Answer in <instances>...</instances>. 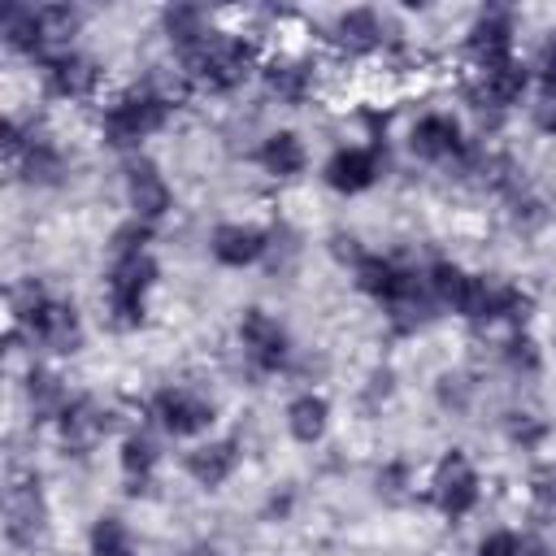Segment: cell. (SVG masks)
Masks as SVG:
<instances>
[{"instance_id": "7402d4cb", "label": "cell", "mask_w": 556, "mask_h": 556, "mask_svg": "<svg viewBox=\"0 0 556 556\" xmlns=\"http://www.w3.org/2000/svg\"><path fill=\"white\" fill-rule=\"evenodd\" d=\"M152 465H156V443H152V439H143V434H130V439L122 443V469H126V478H130V491H135V495H139V482H148Z\"/></svg>"}, {"instance_id": "d6a6232c", "label": "cell", "mask_w": 556, "mask_h": 556, "mask_svg": "<svg viewBox=\"0 0 556 556\" xmlns=\"http://www.w3.org/2000/svg\"><path fill=\"white\" fill-rule=\"evenodd\" d=\"M191 556H213V552H191Z\"/></svg>"}, {"instance_id": "83f0119b", "label": "cell", "mask_w": 556, "mask_h": 556, "mask_svg": "<svg viewBox=\"0 0 556 556\" xmlns=\"http://www.w3.org/2000/svg\"><path fill=\"white\" fill-rule=\"evenodd\" d=\"M534 486V513L539 517H556V469H539L534 478H530Z\"/></svg>"}, {"instance_id": "8fae6325", "label": "cell", "mask_w": 556, "mask_h": 556, "mask_svg": "<svg viewBox=\"0 0 556 556\" xmlns=\"http://www.w3.org/2000/svg\"><path fill=\"white\" fill-rule=\"evenodd\" d=\"M374 178H378V156L369 148H343V152H334L326 161V182L334 191L352 195V191H365Z\"/></svg>"}, {"instance_id": "277c9868", "label": "cell", "mask_w": 556, "mask_h": 556, "mask_svg": "<svg viewBox=\"0 0 556 556\" xmlns=\"http://www.w3.org/2000/svg\"><path fill=\"white\" fill-rule=\"evenodd\" d=\"M434 500H439V508L447 517H465L478 504V473L460 452L443 456V465L434 473Z\"/></svg>"}, {"instance_id": "4dcf8cb0", "label": "cell", "mask_w": 556, "mask_h": 556, "mask_svg": "<svg viewBox=\"0 0 556 556\" xmlns=\"http://www.w3.org/2000/svg\"><path fill=\"white\" fill-rule=\"evenodd\" d=\"M543 100L547 104L556 100V48H547V56H543Z\"/></svg>"}, {"instance_id": "5bb4252c", "label": "cell", "mask_w": 556, "mask_h": 556, "mask_svg": "<svg viewBox=\"0 0 556 556\" xmlns=\"http://www.w3.org/2000/svg\"><path fill=\"white\" fill-rule=\"evenodd\" d=\"M109 426H113V417H109L96 400H74V404H65V413H61V434H65L70 447H91Z\"/></svg>"}, {"instance_id": "30bf717a", "label": "cell", "mask_w": 556, "mask_h": 556, "mask_svg": "<svg viewBox=\"0 0 556 556\" xmlns=\"http://www.w3.org/2000/svg\"><path fill=\"white\" fill-rule=\"evenodd\" d=\"M26 330H30L43 348H52V352H74L78 339H83L74 308H70V304H56V300H48V304L35 313V321H30Z\"/></svg>"}, {"instance_id": "484cf974", "label": "cell", "mask_w": 556, "mask_h": 556, "mask_svg": "<svg viewBox=\"0 0 556 556\" xmlns=\"http://www.w3.org/2000/svg\"><path fill=\"white\" fill-rule=\"evenodd\" d=\"M91 552L96 556H130V530L117 517H100L91 530Z\"/></svg>"}, {"instance_id": "8992f818", "label": "cell", "mask_w": 556, "mask_h": 556, "mask_svg": "<svg viewBox=\"0 0 556 556\" xmlns=\"http://www.w3.org/2000/svg\"><path fill=\"white\" fill-rule=\"evenodd\" d=\"M152 408H156V417H161V426L169 434H200L213 421V404L200 400L195 391H182V387H165L152 400Z\"/></svg>"}, {"instance_id": "ba28073f", "label": "cell", "mask_w": 556, "mask_h": 556, "mask_svg": "<svg viewBox=\"0 0 556 556\" xmlns=\"http://www.w3.org/2000/svg\"><path fill=\"white\" fill-rule=\"evenodd\" d=\"M4 517H9V539L13 543H35L39 534H43V495H39V482H13L9 486V508H4Z\"/></svg>"}, {"instance_id": "7c38bea8", "label": "cell", "mask_w": 556, "mask_h": 556, "mask_svg": "<svg viewBox=\"0 0 556 556\" xmlns=\"http://www.w3.org/2000/svg\"><path fill=\"white\" fill-rule=\"evenodd\" d=\"M469 48H473L482 70L513 61V26H508V17L504 13H482L473 35H469Z\"/></svg>"}, {"instance_id": "ac0fdd59", "label": "cell", "mask_w": 556, "mask_h": 556, "mask_svg": "<svg viewBox=\"0 0 556 556\" xmlns=\"http://www.w3.org/2000/svg\"><path fill=\"white\" fill-rule=\"evenodd\" d=\"M526 83H530V74H526V65H517V61H504V65L482 70V96H486L491 104H513V100H521Z\"/></svg>"}, {"instance_id": "7a4b0ae2", "label": "cell", "mask_w": 556, "mask_h": 556, "mask_svg": "<svg viewBox=\"0 0 556 556\" xmlns=\"http://www.w3.org/2000/svg\"><path fill=\"white\" fill-rule=\"evenodd\" d=\"M156 278V265L148 252H126L109 269V313L117 326H139L143 321V295Z\"/></svg>"}, {"instance_id": "9c48e42d", "label": "cell", "mask_w": 556, "mask_h": 556, "mask_svg": "<svg viewBox=\"0 0 556 556\" xmlns=\"http://www.w3.org/2000/svg\"><path fill=\"white\" fill-rule=\"evenodd\" d=\"M408 148H413L417 156H426V161H447V156H460V152H465L460 126H456L452 117H443V113L421 117V122L413 126V135H408Z\"/></svg>"}, {"instance_id": "e0dca14e", "label": "cell", "mask_w": 556, "mask_h": 556, "mask_svg": "<svg viewBox=\"0 0 556 556\" xmlns=\"http://www.w3.org/2000/svg\"><path fill=\"white\" fill-rule=\"evenodd\" d=\"M261 165L269 169V174H278V178H291V174H300L304 169V143L291 135V130H278V135H269L265 143H261Z\"/></svg>"}, {"instance_id": "f1b7e54d", "label": "cell", "mask_w": 556, "mask_h": 556, "mask_svg": "<svg viewBox=\"0 0 556 556\" xmlns=\"http://www.w3.org/2000/svg\"><path fill=\"white\" fill-rule=\"evenodd\" d=\"M478 556H521V539H517V534H508V530L486 534V539L478 543Z\"/></svg>"}, {"instance_id": "cb8c5ba5", "label": "cell", "mask_w": 556, "mask_h": 556, "mask_svg": "<svg viewBox=\"0 0 556 556\" xmlns=\"http://www.w3.org/2000/svg\"><path fill=\"white\" fill-rule=\"evenodd\" d=\"M22 174L30 178V182H56L61 178V156H56V148H48V143H39V139H30L26 143V152H22Z\"/></svg>"}, {"instance_id": "ffe728a7", "label": "cell", "mask_w": 556, "mask_h": 556, "mask_svg": "<svg viewBox=\"0 0 556 556\" xmlns=\"http://www.w3.org/2000/svg\"><path fill=\"white\" fill-rule=\"evenodd\" d=\"M35 22H39V52L70 43V35L78 30V13L70 4H43V9H35Z\"/></svg>"}, {"instance_id": "d6986e66", "label": "cell", "mask_w": 556, "mask_h": 556, "mask_svg": "<svg viewBox=\"0 0 556 556\" xmlns=\"http://www.w3.org/2000/svg\"><path fill=\"white\" fill-rule=\"evenodd\" d=\"M287 426L300 443H317L326 434V400L321 395H300L291 408H287Z\"/></svg>"}, {"instance_id": "3957f363", "label": "cell", "mask_w": 556, "mask_h": 556, "mask_svg": "<svg viewBox=\"0 0 556 556\" xmlns=\"http://www.w3.org/2000/svg\"><path fill=\"white\" fill-rule=\"evenodd\" d=\"M169 117V100L156 96V91H135L126 100H117L104 117V135L113 148H130L139 139H148L152 130H161Z\"/></svg>"}, {"instance_id": "4316f807", "label": "cell", "mask_w": 556, "mask_h": 556, "mask_svg": "<svg viewBox=\"0 0 556 556\" xmlns=\"http://www.w3.org/2000/svg\"><path fill=\"white\" fill-rule=\"evenodd\" d=\"M265 78H269V87H274L278 96H287V100H300V96L308 91V70H300V65H269Z\"/></svg>"}, {"instance_id": "2e32d148", "label": "cell", "mask_w": 556, "mask_h": 556, "mask_svg": "<svg viewBox=\"0 0 556 556\" xmlns=\"http://www.w3.org/2000/svg\"><path fill=\"white\" fill-rule=\"evenodd\" d=\"M265 252V235L256 226H217L213 230V256L222 265H248Z\"/></svg>"}, {"instance_id": "5b68a950", "label": "cell", "mask_w": 556, "mask_h": 556, "mask_svg": "<svg viewBox=\"0 0 556 556\" xmlns=\"http://www.w3.org/2000/svg\"><path fill=\"white\" fill-rule=\"evenodd\" d=\"M239 339H243V348H248V356H252L256 369H278L287 361V330L269 313H261V308H248L243 313Z\"/></svg>"}, {"instance_id": "44dd1931", "label": "cell", "mask_w": 556, "mask_h": 556, "mask_svg": "<svg viewBox=\"0 0 556 556\" xmlns=\"http://www.w3.org/2000/svg\"><path fill=\"white\" fill-rule=\"evenodd\" d=\"M165 30H169V39L178 43V52H187V48H195L200 39H208V35H213V30L204 26V13H200V9H191V4L169 9V13H165Z\"/></svg>"}, {"instance_id": "6da1fadb", "label": "cell", "mask_w": 556, "mask_h": 556, "mask_svg": "<svg viewBox=\"0 0 556 556\" xmlns=\"http://www.w3.org/2000/svg\"><path fill=\"white\" fill-rule=\"evenodd\" d=\"M182 65H187V74H195L200 83L226 91V87H235V83L248 78V70H252V48H248L243 39H230V35H208V39H200L195 48L182 52Z\"/></svg>"}, {"instance_id": "d4e9b609", "label": "cell", "mask_w": 556, "mask_h": 556, "mask_svg": "<svg viewBox=\"0 0 556 556\" xmlns=\"http://www.w3.org/2000/svg\"><path fill=\"white\" fill-rule=\"evenodd\" d=\"M30 404H35V413L39 417H61L65 413V391H61V378H52V374H43V369H35L30 374Z\"/></svg>"}, {"instance_id": "603a6c76", "label": "cell", "mask_w": 556, "mask_h": 556, "mask_svg": "<svg viewBox=\"0 0 556 556\" xmlns=\"http://www.w3.org/2000/svg\"><path fill=\"white\" fill-rule=\"evenodd\" d=\"M378 35H382V26H378V17H374L369 9H352V13L339 17V39H343L348 48H356V52L374 48Z\"/></svg>"}, {"instance_id": "1f68e13d", "label": "cell", "mask_w": 556, "mask_h": 556, "mask_svg": "<svg viewBox=\"0 0 556 556\" xmlns=\"http://www.w3.org/2000/svg\"><path fill=\"white\" fill-rule=\"evenodd\" d=\"M521 556H547V547L539 539H521Z\"/></svg>"}, {"instance_id": "4fadbf2b", "label": "cell", "mask_w": 556, "mask_h": 556, "mask_svg": "<svg viewBox=\"0 0 556 556\" xmlns=\"http://www.w3.org/2000/svg\"><path fill=\"white\" fill-rule=\"evenodd\" d=\"M43 70H48V87L56 91V96H70V100H78V96H87L91 87H96V65L87 61V56H78V52H56V56H48L43 61Z\"/></svg>"}, {"instance_id": "52a82bcc", "label": "cell", "mask_w": 556, "mask_h": 556, "mask_svg": "<svg viewBox=\"0 0 556 556\" xmlns=\"http://www.w3.org/2000/svg\"><path fill=\"white\" fill-rule=\"evenodd\" d=\"M126 195H130L135 222H156V217L169 208V187H165L161 169H156L148 156H135V161L126 165Z\"/></svg>"}, {"instance_id": "9a60e30c", "label": "cell", "mask_w": 556, "mask_h": 556, "mask_svg": "<svg viewBox=\"0 0 556 556\" xmlns=\"http://www.w3.org/2000/svg\"><path fill=\"white\" fill-rule=\"evenodd\" d=\"M235 460H239L235 439H217V443H204V447H195V452L187 456V473H191L200 486H217V482L230 478Z\"/></svg>"}, {"instance_id": "f546056e", "label": "cell", "mask_w": 556, "mask_h": 556, "mask_svg": "<svg viewBox=\"0 0 556 556\" xmlns=\"http://www.w3.org/2000/svg\"><path fill=\"white\" fill-rule=\"evenodd\" d=\"M508 361H513V365H526V369H534V365H539V356H534V343H530V339H513V343H508Z\"/></svg>"}]
</instances>
